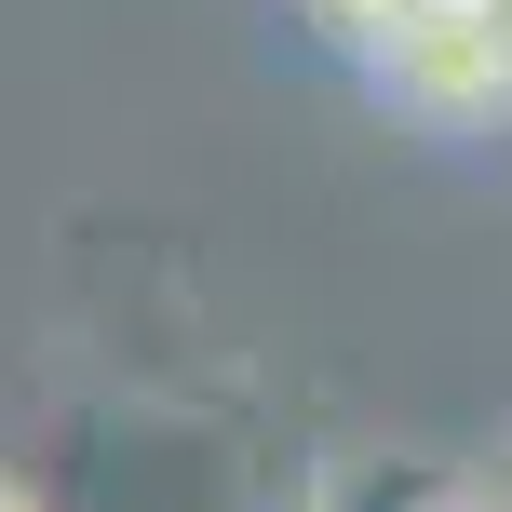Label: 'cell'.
Returning <instances> with one entry per match:
<instances>
[{
  "mask_svg": "<svg viewBox=\"0 0 512 512\" xmlns=\"http://www.w3.org/2000/svg\"><path fill=\"white\" fill-rule=\"evenodd\" d=\"M324 512H445V499H432V486H337Z\"/></svg>",
  "mask_w": 512,
  "mask_h": 512,
  "instance_id": "obj_3",
  "label": "cell"
},
{
  "mask_svg": "<svg viewBox=\"0 0 512 512\" xmlns=\"http://www.w3.org/2000/svg\"><path fill=\"white\" fill-rule=\"evenodd\" d=\"M364 81L432 135L512 122V0H418L391 41H364Z\"/></svg>",
  "mask_w": 512,
  "mask_h": 512,
  "instance_id": "obj_1",
  "label": "cell"
},
{
  "mask_svg": "<svg viewBox=\"0 0 512 512\" xmlns=\"http://www.w3.org/2000/svg\"><path fill=\"white\" fill-rule=\"evenodd\" d=\"M283 14H310L324 41H351V54H364V41H391V27H405L418 0H283Z\"/></svg>",
  "mask_w": 512,
  "mask_h": 512,
  "instance_id": "obj_2",
  "label": "cell"
},
{
  "mask_svg": "<svg viewBox=\"0 0 512 512\" xmlns=\"http://www.w3.org/2000/svg\"><path fill=\"white\" fill-rule=\"evenodd\" d=\"M0 512H41V499H27V486H14V472H0Z\"/></svg>",
  "mask_w": 512,
  "mask_h": 512,
  "instance_id": "obj_5",
  "label": "cell"
},
{
  "mask_svg": "<svg viewBox=\"0 0 512 512\" xmlns=\"http://www.w3.org/2000/svg\"><path fill=\"white\" fill-rule=\"evenodd\" d=\"M472 512H512V459H499V472H486V486H472Z\"/></svg>",
  "mask_w": 512,
  "mask_h": 512,
  "instance_id": "obj_4",
  "label": "cell"
}]
</instances>
